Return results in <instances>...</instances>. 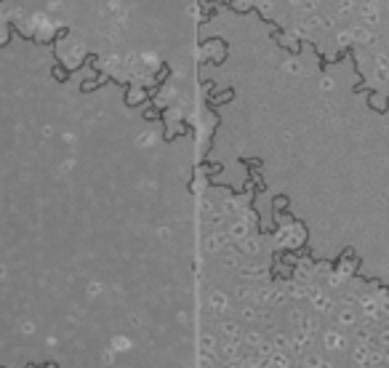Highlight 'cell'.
I'll list each match as a JSON object with an SVG mask.
<instances>
[{"instance_id":"cell-1","label":"cell","mask_w":389,"mask_h":368,"mask_svg":"<svg viewBox=\"0 0 389 368\" xmlns=\"http://www.w3.org/2000/svg\"><path fill=\"white\" fill-rule=\"evenodd\" d=\"M320 51L354 54L389 91V0H229Z\"/></svg>"}]
</instances>
